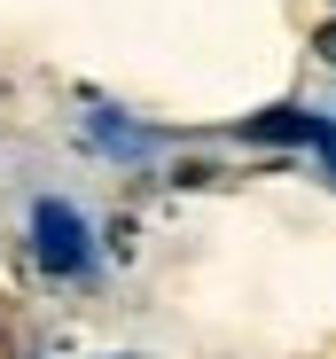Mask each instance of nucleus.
Listing matches in <instances>:
<instances>
[{
    "label": "nucleus",
    "mask_w": 336,
    "mask_h": 359,
    "mask_svg": "<svg viewBox=\"0 0 336 359\" xmlns=\"http://www.w3.org/2000/svg\"><path fill=\"white\" fill-rule=\"evenodd\" d=\"M32 250H39V266L47 273H86L94 266V234H86V219L63 203V196H39L32 203Z\"/></svg>",
    "instance_id": "nucleus-1"
}]
</instances>
